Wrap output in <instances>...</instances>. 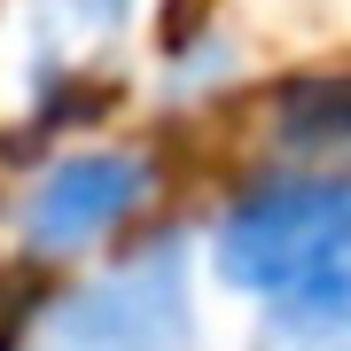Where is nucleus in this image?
Wrapping results in <instances>:
<instances>
[{"mask_svg": "<svg viewBox=\"0 0 351 351\" xmlns=\"http://www.w3.org/2000/svg\"><path fill=\"white\" fill-rule=\"evenodd\" d=\"M281 141L297 156H336L351 149V78H304L281 86Z\"/></svg>", "mask_w": 351, "mask_h": 351, "instance_id": "nucleus-5", "label": "nucleus"}, {"mask_svg": "<svg viewBox=\"0 0 351 351\" xmlns=\"http://www.w3.org/2000/svg\"><path fill=\"white\" fill-rule=\"evenodd\" d=\"M258 351H351V274L289 313H258Z\"/></svg>", "mask_w": 351, "mask_h": 351, "instance_id": "nucleus-6", "label": "nucleus"}, {"mask_svg": "<svg viewBox=\"0 0 351 351\" xmlns=\"http://www.w3.org/2000/svg\"><path fill=\"white\" fill-rule=\"evenodd\" d=\"M203 265L250 313H289L351 274V164L297 156L258 172L203 226Z\"/></svg>", "mask_w": 351, "mask_h": 351, "instance_id": "nucleus-1", "label": "nucleus"}, {"mask_svg": "<svg viewBox=\"0 0 351 351\" xmlns=\"http://www.w3.org/2000/svg\"><path fill=\"white\" fill-rule=\"evenodd\" d=\"M133 24V0H0V63L24 101H55Z\"/></svg>", "mask_w": 351, "mask_h": 351, "instance_id": "nucleus-4", "label": "nucleus"}, {"mask_svg": "<svg viewBox=\"0 0 351 351\" xmlns=\"http://www.w3.org/2000/svg\"><path fill=\"white\" fill-rule=\"evenodd\" d=\"M156 211V156L141 149H63L39 164V180L16 203V242L47 265H71L117 242Z\"/></svg>", "mask_w": 351, "mask_h": 351, "instance_id": "nucleus-3", "label": "nucleus"}, {"mask_svg": "<svg viewBox=\"0 0 351 351\" xmlns=\"http://www.w3.org/2000/svg\"><path fill=\"white\" fill-rule=\"evenodd\" d=\"M203 313H195V265L188 242L156 234L101 265L94 281L63 289L47 320L32 328V351H195Z\"/></svg>", "mask_w": 351, "mask_h": 351, "instance_id": "nucleus-2", "label": "nucleus"}]
</instances>
